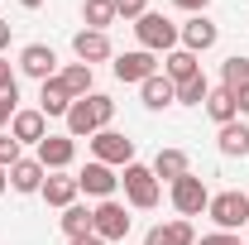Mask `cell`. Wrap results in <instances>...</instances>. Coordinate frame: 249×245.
<instances>
[{
  "label": "cell",
  "mask_w": 249,
  "mask_h": 245,
  "mask_svg": "<svg viewBox=\"0 0 249 245\" xmlns=\"http://www.w3.org/2000/svg\"><path fill=\"white\" fill-rule=\"evenodd\" d=\"M235 111H240V116H249V87H240V92H235Z\"/></svg>",
  "instance_id": "cell-35"
},
{
  "label": "cell",
  "mask_w": 249,
  "mask_h": 245,
  "mask_svg": "<svg viewBox=\"0 0 249 245\" xmlns=\"http://www.w3.org/2000/svg\"><path fill=\"white\" fill-rule=\"evenodd\" d=\"M10 135H15L19 144H43V140H48V116H43V111H15Z\"/></svg>",
  "instance_id": "cell-13"
},
{
  "label": "cell",
  "mask_w": 249,
  "mask_h": 245,
  "mask_svg": "<svg viewBox=\"0 0 249 245\" xmlns=\"http://www.w3.org/2000/svg\"><path fill=\"white\" fill-rule=\"evenodd\" d=\"M206 216L216 221V231H240V226H249V192H240V187H230V192H216L211 202H206Z\"/></svg>",
  "instance_id": "cell-3"
},
{
  "label": "cell",
  "mask_w": 249,
  "mask_h": 245,
  "mask_svg": "<svg viewBox=\"0 0 249 245\" xmlns=\"http://www.w3.org/2000/svg\"><path fill=\"white\" fill-rule=\"evenodd\" d=\"M19 72L48 82V77H58V53H53L48 43H24V48H19Z\"/></svg>",
  "instance_id": "cell-9"
},
{
  "label": "cell",
  "mask_w": 249,
  "mask_h": 245,
  "mask_svg": "<svg viewBox=\"0 0 249 245\" xmlns=\"http://www.w3.org/2000/svg\"><path fill=\"white\" fill-rule=\"evenodd\" d=\"M77 192H82V187H77V178H72V173H48V178H43V187H38V197H43L48 207H58V212L77 202Z\"/></svg>",
  "instance_id": "cell-14"
},
{
  "label": "cell",
  "mask_w": 249,
  "mask_h": 245,
  "mask_svg": "<svg viewBox=\"0 0 249 245\" xmlns=\"http://www.w3.org/2000/svg\"><path fill=\"white\" fill-rule=\"evenodd\" d=\"M48 173H67L72 168V159H77V140L72 135H48L43 144H38V154H34Z\"/></svg>",
  "instance_id": "cell-8"
},
{
  "label": "cell",
  "mask_w": 249,
  "mask_h": 245,
  "mask_svg": "<svg viewBox=\"0 0 249 245\" xmlns=\"http://www.w3.org/2000/svg\"><path fill=\"white\" fill-rule=\"evenodd\" d=\"M201 72V62H196V53H187V48H173V53H163V77L178 87V82H187V77H196Z\"/></svg>",
  "instance_id": "cell-20"
},
{
  "label": "cell",
  "mask_w": 249,
  "mask_h": 245,
  "mask_svg": "<svg viewBox=\"0 0 249 245\" xmlns=\"http://www.w3.org/2000/svg\"><path fill=\"white\" fill-rule=\"evenodd\" d=\"M144 245H196V231H192L187 216H173L168 226H154V231L144 236Z\"/></svg>",
  "instance_id": "cell-16"
},
{
  "label": "cell",
  "mask_w": 249,
  "mask_h": 245,
  "mask_svg": "<svg viewBox=\"0 0 249 245\" xmlns=\"http://www.w3.org/2000/svg\"><path fill=\"white\" fill-rule=\"evenodd\" d=\"M72 53H77V62H87V67L106 62V58H110V34H101V29H82L77 39H72Z\"/></svg>",
  "instance_id": "cell-12"
},
{
  "label": "cell",
  "mask_w": 249,
  "mask_h": 245,
  "mask_svg": "<svg viewBox=\"0 0 249 245\" xmlns=\"http://www.w3.org/2000/svg\"><path fill=\"white\" fill-rule=\"evenodd\" d=\"M220 87H225V92H240V87H249V58H245V53L225 58V67H220Z\"/></svg>",
  "instance_id": "cell-26"
},
{
  "label": "cell",
  "mask_w": 249,
  "mask_h": 245,
  "mask_svg": "<svg viewBox=\"0 0 249 245\" xmlns=\"http://www.w3.org/2000/svg\"><path fill=\"white\" fill-rule=\"evenodd\" d=\"M5 187H10V168H0V197H5Z\"/></svg>",
  "instance_id": "cell-38"
},
{
  "label": "cell",
  "mask_w": 249,
  "mask_h": 245,
  "mask_svg": "<svg viewBox=\"0 0 249 245\" xmlns=\"http://www.w3.org/2000/svg\"><path fill=\"white\" fill-rule=\"evenodd\" d=\"M0 96H15V101H19V72L5 58H0Z\"/></svg>",
  "instance_id": "cell-30"
},
{
  "label": "cell",
  "mask_w": 249,
  "mask_h": 245,
  "mask_svg": "<svg viewBox=\"0 0 249 245\" xmlns=\"http://www.w3.org/2000/svg\"><path fill=\"white\" fill-rule=\"evenodd\" d=\"M87 144H91L96 163H110V168H129V163H134V140L120 135V130H96Z\"/></svg>",
  "instance_id": "cell-4"
},
{
  "label": "cell",
  "mask_w": 249,
  "mask_h": 245,
  "mask_svg": "<svg viewBox=\"0 0 249 245\" xmlns=\"http://www.w3.org/2000/svg\"><path fill=\"white\" fill-rule=\"evenodd\" d=\"M120 183H124V202H129L134 212H154L158 197H163V183L154 178V168H149V163H139V159L124 168Z\"/></svg>",
  "instance_id": "cell-1"
},
{
  "label": "cell",
  "mask_w": 249,
  "mask_h": 245,
  "mask_svg": "<svg viewBox=\"0 0 249 245\" xmlns=\"http://www.w3.org/2000/svg\"><path fill=\"white\" fill-rule=\"evenodd\" d=\"M206 116L216 125H230L240 111H235V92H225V87H211V96H206Z\"/></svg>",
  "instance_id": "cell-24"
},
{
  "label": "cell",
  "mask_w": 249,
  "mask_h": 245,
  "mask_svg": "<svg viewBox=\"0 0 249 245\" xmlns=\"http://www.w3.org/2000/svg\"><path fill=\"white\" fill-rule=\"evenodd\" d=\"M19 5H24V10H38V5H43V0H19Z\"/></svg>",
  "instance_id": "cell-39"
},
{
  "label": "cell",
  "mask_w": 249,
  "mask_h": 245,
  "mask_svg": "<svg viewBox=\"0 0 249 245\" xmlns=\"http://www.w3.org/2000/svg\"><path fill=\"white\" fill-rule=\"evenodd\" d=\"M43 178H48V168H43L38 159H19V163L10 168V187H15V192H38Z\"/></svg>",
  "instance_id": "cell-21"
},
{
  "label": "cell",
  "mask_w": 249,
  "mask_h": 245,
  "mask_svg": "<svg viewBox=\"0 0 249 245\" xmlns=\"http://www.w3.org/2000/svg\"><path fill=\"white\" fill-rule=\"evenodd\" d=\"M91 236H101L106 245L129 236V212H124V202H115V197L96 202V207H91Z\"/></svg>",
  "instance_id": "cell-5"
},
{
  "label": "cell",
  "mask_w": 249,
  "mask_h": 245,
  "mask_svg": "<svg viewBox=\"0 0 249 245\" xmlns=\"http://www.w3.org/2000/svg\"><path fill=\"white\" fill-rule=\"evenodd\" d=\"M173 5L187 10V15H206V5H211V0H173Z\"/></svg>",
  "instance_id": "cell-34"
},
{
  "label": "cell",
  "mask_w": 249,
  "mask_h": 245,
  "mask_svg": "<svg viewBox=\"0 0 249 245\" xmlns=\"http://www.w3.org/2000/svg\"><path fill=\"white\" fill-rule=\"evenodd\" d=\"M149 168H154V178L158 183H178V178H187V173H192V159H187L182 149H158V159L154 163H149Z\"/></svg>",
  "instance_id": "cell-15"
},
{
  "label": "cell",
  "mask_w": 249,
  "mask_h": 245,
  "mask_svg": "<svg viewBox=\"0 0 249 245\" xmlns=\"http://www.w3.org/2000/svg\"><path fill=\"white\" fill-rule=\"evenodd\" d=\"M67 245H106L101 236H77V241H67Z\"/></svg>",
  "instance_id": "cell-36"
},
{
  "label": "cell",
  "mask_w": 249,
  "mask_h": 245,
  "mask_svg": "<svg viewBox=\"0 0 249 245\" xmlns=\"http://www.w3.org/2000/svg\"><path fill=\"white\" fill-rule=\"evenodd\" d=\"M38 111H43V116H67V111H72V92L62 87V77L38 82Z\"/></svg>",
  "instance_id": "cell-17"
},
{
  "label": "cell",
  "mask_w": 249,
  "mask_h": 245,
  "mask_svg": "<svg viewBox=\"0 0 249 245\" xmlns=\"http://www.w3.org/2000/svg\"><path fill=\"white\" fill-rule=\"evenodd\" d=\"M206 96H211V82H206V72H196V77L178 82V106H206Z\"/></svg>",
  "instance_id": "cell-27"
},
{
  "label": "cell",
  "mask_w": 249,
  "mask_h": 245,
  "mask_svg": "<svg viewBox=\"0 0 249 245\" xmlns=\"http://www.w3.org/2000/svg\"><path fill=\"white\" fill-rule=\"evenodd\" d=\"M134 34H139V48L154 53V58L178 48V24H173L168 15H154V10H144V15L134 20Z\"/></svg>",
  "instance_id": "cell-2"
},
{
  "label": "cell",
  "mask_w": 249,
  "mask_h": 245,
  "mask_svg": "<svg viewBox=\"0 0 249 245\" xmlns=\"http://www.w3.org/2000/svg\"><path fill=\"white\" fill-rule=\"evenodd\" d=\"M5 48H10V24L0 20V53H5Z\"/></svg>",
  "instance_id": "cell-37"
},
{
  "label": "cell",
  "mask_w": 249,
  "mask_h": 245,
  "mask_svg": "<svg viewBox=\"0 0 249 245\" xmlns=\"http://www.w3.org/2000/svg\"><path fill=\"white\" fill-rule=\"evenodd\" d=\"M19 149H24V144H19V140H15V135L5 130V135H0V168H15V163L24 159Z\"/></svg>",
  "instance_id": "cell-29"
},
{
  "label": "cell",
  "mask_w": 249,
  "mask_h": 245,
  "mask_svg": "<svg viewBox=\"0 0 249 245\" xmlns=\"http://www.w3.org/2000/svg\"><path fill=\"white\" fill-rule=\"evenodd\" d=\"M82 20H87V29H110L115 24V0H82Z\"/></svg>",
  "instance_id": "cell-25"
},
{
  "label": "cell",
  "mask_w": 249,
  "mask_h": 245,
  "mask_svg": "<svg viewBox=\"0 0 249 245\" xmlns=\"http://www.w3.org/2000/svg\"><path fill=\"white\" fill-rule=\"evenodd\" d=\"M139 96H144V106H149V111H168V106H178V87H173L163 72H154V77L139 87Z\"/></svg>",
  "instance_id": "cell-19"
},
{
  "label": "cell",
  "mask_w": 249,
  "mask_h": 245,
  "mask_svg": "<svg viewBox=\"0 0 249 245\" xmlns=\"http://www.w3.org/2000/svg\"><path fill=\"white\" fill-rule=\"evenodd\" d=\"M216 39H220V29L206 20V15H192L187 24H178V48H187V53H206V48H216Z\"/></svg>",
  "instance_id": "cell-7"
},
{
  "label": "cell",
  "mask_w": 249,
  "mask_h": 245,
  "mask_svg": "<svg viewBox=\"0 0 249 245\" xmlns=\"http://www.w3.org/2000/svg\"><path fill=\"white\" fill-rule=\"evenodd\" d=\"M149 10V0H115V20H139Z\"/></svg>",
  "instance_id": "cell-31"
},
{
  "label": "cell",
  "mask_w": 249,
  "mask_h": 245,
  "mask_svg": "<svg viewBox=\"0 0 249 245\" xmlns=\"http://www.w3.org/2000/svg\"><path fill=\"white\" fill-rule=\"evenodd\" d=\"M58 226H62V236H67V241H77V236H91V207H82V202L62 207Z\"/></svg>",
  "instance_id": "cell-22"
},
{
  "label": "cell",
  "mask_w": 249,
  "mask_h": 245,
  "mask_svg": "<svg viewBox=\"0 0 249 245\" xmlns=\"http://www.w3.org/2000/svg\"><path fill=\"white\" fill-rule=\"evenodd\" d=\"M15 111H19V106H15V96H0V130H10Z\"/></svg>",
  "instance_id": "cell-33"
},
{
  "label": "cell",
  "mask_w": 249,
  "mask_h": 245,
  "mask_svg": "<svg viewBox=\"0 0 249 245\" xmlns=\"http://www.w3.org/2000/svg\"><path fill=\"white\" fill-rule=\"evenodd\" d=\"M77 187H82L87 197H101V202H106V197H115L120 178H115V168H110V163H96V159H91V163L77 173Z\"/></svg>",
  "instance_id": "cell-10"
},
{
  "label": "cell",
  "mask_w": 249,
  "mask_h": 245,
  "mask_svg": "<svg viewBox=\"0 0 249 245\" xmlns=\"http://www.w3.org/2000/svg\"><path fill=\"white\" fill-rule=\"evenodd\" d=\"M196 245H240V236H230V231H211V236H201Z\"/></svg>",
  "instance_id": "cell-32"
},
{
  "label": "cell",
  "mask_w": 249,
  "mask_h": 245,
  "mask_svg": "<svg viewBox=\"0 0 249 245\" xmlns=\"http://www.w3.org/2000/svg\"><path fill=\"white\" fill-rule=\"evenodd\" d=\"M154 72H158V58H154V53H144V48H134V53H120V58H115V77H120V82L144 87Z\"/></svg>",
  "instance_id": "cell-11"
},
{
  "label": "cell",
  "mask_w": 249,
  "mask_h": 245,
  "mask_svg": "<svg viewBox=\"0 0 249 245\" xmlns=\"http://www.w3.org/2000/svg\"><path fill=\"white\" fill-rule=\"evenodd\" d=\"M58 77H62V87L72 92V101L91 96V67H87V62H67V67H62Z\"/></svg>",
  "instance_id": "cell-23"
},
{
  "label": "cell",
  "mask_w": 249,
  "mask_h": 245,
  "mask_svg": "<svg viewBox=\"0 0 249 245\" xmlns=\"http://www.w3.org/2000/svg\"><path fill=\"white\" fill-rule=\"evenodd\" d=\"M168 197H173V212H178V216H201V212H206V202H211L206 178H196V173L178 178V183L168 187Z\"/></svg>",
  "instance_id": "cell-6"
},
{
  "label": "cell",
  "mask_w": 249,
  "mask_h": 245,
  "mask_svg": "<svg viewBox=\"0 0 249 245\" xmlns=\"http://www.w3.org/2000/svg\"><path fill=\"white\" fill-rule=\"evenodd\" d=\"M87 101H91V116H96V125H101V130H110V121H115V101H110L106 92H91Z\"/></svg>",
  "instance_id": "cell-28"
},
{
  "label": "cell",
  "mask_w": 249,
  "mask_h": 245,
  "mask_svg": "<svg viewBox=\"0 0 249 245\" xmlns=\"http://www.w3.org/2000/svg\"><path fill=\"white\" fill-rule=\"evenodd\" d=\"M216 149L225 154V159H245L249 154V125L235 116L230 125H220V135H216Z\"/></svg>",
  "instance_id": "cell-18"
}]
</instances>
